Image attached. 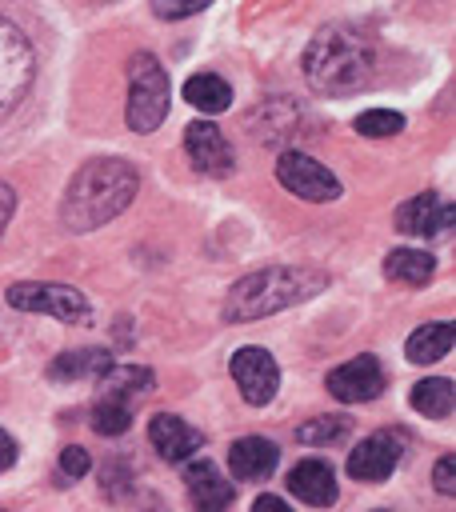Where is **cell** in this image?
Masks as SVG:
<instances>
[{"label":"cell","instance_id":"cell-1","mask_svg":"<svg viewBox=\"0 0 456 512\" xmlns=\"http://www.w3.org/2000/svg\"><path fill=\"white\" fill-rule=\"evenodd\" d=\"M136 188H140V176L128 160H120V156L88 160L64 192L60 220L68 232H92V228L108 224L112 216H120L132 204Z\"/></svg>","mask_w":456,"mask_h":512},{"label":"cell","instance_id":"cell-2","mask_svg":"<svg viewBox=\"0 0 456 512\" xmlns=\"http://www.w3.org/2000/svg\"><path fill=\"white\" fill-rule=\"evenodd\" d=\"M372 72H376V48L360 28L328 24L304 48V76L308 88L320 96L356 92L372 80Z\"/></svg>","mask_w":456,"mask_h":512},{"label":"cell","instance_id":"cell-3","mask_svg":"<svg viewBox=\"0 0 456 512\" xmlns=\"http://www.w3.org/2000/svg\"><path fill=\"white\" fill-rule=\"evenodd\" d=\"M328 288V276L320 268H300V264H276V268H260L248 272L244 280H236L224 296V320L228 324H244V320H260L272 312H284L300 300H312L316 292Z\"/></svg>","mask_w":456,"mask_h":512},{"label":"cell","instance_id":"cell-4","mask_svg":"<svg viewBox=\"0 0 456 512\" xmlns=\"http://www.w3.org/2000/svg\"><path fill=\"white\" fill-rule=\"evenodd\" d=\"M168 116V76L156 64V56L136 52L128 60V128L132 132H156Z\"/></svg>","mask_w":456,"mask_h":512},{"label":"cell","instance_id":"cell-5","mask_svg":"<svg viewBox=\"0 0 456 512\" xmlns=\"http://www.w3.org/2000/svg\"><path fill=\"white\" fill-rule=\"evenodd\" d=\"M36 76V52L28 44V36L0 16V124L20 108V100L28 96Z\"/></svg>","mask_w":456,"mask_h":512},{"label":"cell","instance_id":"cell-6","mask_svg":"<svg viewBox=\"0 0 456 512\" xmlns=\"http://www.w3.org/2000/svg\"><path fill=\"white\" fill-rule=\"evenodd\" d=\"M8 304L20 308V312H44V316L64 320V324H88L92 320V304L76 288H68V284L24 280V284L8 288Z\"/></svg>","mask_w":456,"mask_h":512},{"label":"cell","instance_id":"cell-7","mask_svg":"<svg viewBox=\"0 0 456 512\" xmlns=\"http://www.w3.org/2000/svg\"><path fill=\"white\" fill-rule=\"evenodd\" d=\"M276 180H280L292 196L312 200V204H328V200H336V196L344 192L340 180H336L320 160H312L308 152H280V156H276Z\"/></svg>","mask_w":456,"mask_h":512},{"label":"cell","instance_id":"cell-8","mask_svg":"<svg viewBox=\"0 0 456 512\" xmlns=\"http://www.w3.org/2000/svg\"><path fill=\"white\" fill-rule=\"evenodd\" d=\"M404 436L400 432H392V428H384V432H372L368 440H360L352 452H348V464H344V472L352 476V480H360V484H380V480H388L392 472H396V464H400V456H404Z\"/></svg>","mask_w":456,"mask_h":512},{"label":"cell","instance_id":"cell-9","mask_svg":"<svg viewBox=\"0 0 456 512\" xmlns=\"http://www.w3.org/2000/svg\"><path fill=\"white\" fill-rule=\"evenodd\" d=\"M228 372H232L240 396H244L248 404H256V408H264V404L276 396V388H280V368H276L272 352H264L260 344L236 348L232 360H228Z\"/></svg>","mask_w":456,"mask_h":512},{"label":"cell","instance_id":"cell-10","mask_svg":"<svg viewBox=\"0 0 456 512\" xmlns=\"http://www.w3.org/2000/svg\"><path fill=\"white\" fill-rule=\"evenodd\" d=\"M184 148H188V160L196 164V172H204V176H228L236 168V152L212 120H192L184 128Z\"/></svg>","mask_w":456,"mask_h":512},{"label":"cell","instance_id":"cell-11","mask_svg":"<svg viewBox=\"0 0 456 512\" xmlns=\"http://www.w3.org/2000/svg\"><path fill=\"white\" fill-rule=\"evenodd\" d=\"M328 392L336 396V400H344V404H364V400H372V396H380L384 392V368H380V360L376 356H352V360H344L340 368H332L328 372Z\"/></svg>","mask_w":456,"mask_h":512},{"label":"cell","instance_id":"cell-12","mask_svg":"<svg viewBox=\"0 0 456 512\" xmlns=\"http://www.w3.org/2000/svg\"><path fill=\"white\" fill-rule=\"evenodd\" d=\"M448 224H452V204L440 192H416L396 208V228L408 236H436L448 232Z\"/></svg>","mask_w":456,"mask_h":512},{"label":"cell","instance_id":"cell-13","mask_svg":"<svg viewBox=\"0 0 456 512\" xmlns=\"http://www.w3.org/2000/svg\"><path fill=\"white\" fill-rule=\"evenodd\" d=\"M148 440H152L156 456H160V460H168V464L192 460V456H196V448L204 444V436H200L188 420H180V416H172V412H160V416H152V420H148Z\"/></svg>","mask_w":456,"mask_h":512},{"label":"cell","instance_id":"cell-14","mask_svg":"<svg viewBox=\"0 0 456 512\" xmlns=\"http://www.w3.org/2000/svg\"><path fill=\"white\" fill-rule=\"evenodd\" d=\"M184 488L196 512H228L232 504V484L220 476V468L212 460H192L184 468Z\"/></svg>","mask_w":456,"mask_h":512},{"label":"cell","instance_id":"cell-15","mask_svg":"<svg viewBox=\"0 0 456 512\" xmlns=\"http://www.w3.org/2000/svg\"><path fill=\"white\" fill-rule=\"evenodd\" d=\"M280 464V448L264 436H244L228 448V468L236 480H268Z\"/></svg>","mask_w":456,"mask_h":512},{"label":"cell","instance_id":"cell-16","mask_svg":"<svg viewBox=\"0 0 456 512\" xmlns=\"http://www.w3.org/2000/svg\"><path fill=\"white\" fill-rule=\"evenodd\" d=\"M288 492L308 508H328L336 500V472L324 460H300L288 472Z\"/></svg>","mask_w":456,"mask_h":512},{"label":"cell","instance_id":"cell-17","mask_svg":"<svg viewBox=\"0 0 456 512\" xmlns=\"http://www.w3.org/2000/svg\"><path fill=\"white\" fill-rule=\"evenodd\" d=\"M108 364H112V352H104V348H72V352H60V356L48 364V376L60 380V384L96 380Z\"/></svg>","mask_w":456,"mask_h":512},{"label":"cell","instance_id":"cell-18","mask_svg":"<svg viewBox=\"0 0 456 512\" xmlns=\"http://www.w3.org/2000/svg\"><path fill=\"white\" fill-rule=\"evenodd\" d=\"M100 396H120L132 404V396H148L156 388V376L140 364H108L100 376Z\"/></svg>","mask_w":456,"mask_h":512},{"label":"cell","instance_id":"cell-19","mask_svg":"<svg viewBox=\"0 0 456 512\" xmlns=\"http://www.w3.org/2000/svg\"><path fill=\"white\" fill-rule=\"evenodd\" d=\"M436 272V256L424 248H392L384 256V276L400 284H428Z\"/></svg>","mask_w":456,"mask_h":512},{"label":"cell","instance_id":"cell-20","mask_svg":"<svg viewBox=\"0 0 456 512\" xmlns=\"http://www.w3.org/2000/svg\"><path fill=\"white\" fill-rule=\"evenodd\" d=\"M184 100H188L192 108L216 116V112H224V108L232 104V88H228V80H220V76H212V72H196V76H188V84H184Z\"/></svg>","mask_w":456,"mask_h":512},{"label":"cell","instance_id":"cell-21","mask_svg":"<svg viewBox=\"0 0 456 512\" xmlns=\"http://www.w3.org/2000/svg\"><path fill=\"white\" fill-rule=\"evenodd\" d=\"M452 336H456L452 324H424V328H416V332L408 336L404 352H408L412 364H436L440 356L452 352Z\"/></svg>","mask_w":456,"mask_h":512},{"label":"cell","instance_id":"cell-22","mask_svg":"<svg viewBox=\"0 0 456 512\" xmlns=\"http://www.w3.org/2000/svg\"><path fill=\"white\" fill-rule=\"evenodd\" d=\"M452 404H456L452 380H444V376H424V380L412 384V408H416L420 416L444 420V416H452Z\"/></svg>","mask_w":456,"mask_h":512},{"label":"cell","instance_id":"cell-23","mask_svg":"<svg viewBox=\"0 0 456 512\" xmlns=\"http://www.w3.org/2000/svg\"><path fill=\"white\" fill-rule=\"evenodd\" d=\"M128 424H132V404H128V400H120V396H100V400L92 404V432H100V436H120V432H128Z\"/></svg>","mask_w":456,"mask_h":512},{"label":"cell","instance_id":"cell-24","mask_svg":"<svg viewBox=\"0 0 456 512\" xmlns=\"http://www.w3.org/2000/svg\"><path fill=\"white\" fill-rule=\"evenodd\" d=\"M348 432H352V420L348 416H316V420H308V424L296 428V440L316 448V444H340Z\"/></svg>","mask_w":456,"mask_h":512},{"label":"cell","instance_id":"cell-25","mask_svg":"<svg viewBox=\"0 0 456 512\" xmlns=\"http://www.w3.org/2000/svg\"><path fill=\"white\" fill-rule=\"evenodd\" d=\"M404 128V116L400 112H392V108H372V112H360L356 116V132L360 136H396Z\"/></svg>","mask_w":456,"mask_h":512},{"label":"cell","instance_id":"cell-26","mask_svg":"<svg viewBox=\"0 0 456 512\" xmlns=\"http://www.w3.org/2000/svg\"><path fill=\"white\" fill-rule=\"evenodd\" d=\"M100 492H104L108 500H128V492H132V472H128L124 460H108V464L100 468Z\"/></svg>","mask_w":456,"mask_h":512},{"label":"cell","instance_id":"cell-27","mask_svg":"<svg viewBox=\"0 0 456 512\" xmlns=\"http://www.w3.org/2000/svg\"><path fill=\"white\" fill-rule=\"evenodd\" d=\"M212 0H152V12L160 20H184V16H196L204 12Z\"/></svg>","mask_w":456,"mask_h":512},{"label":"cell","instance_id":"cell-28","mask_svg":"<svg viewBox=\"0 0 456 512\" xmlns=\"http://www.w3.org/2000/svg\"><path fill=\"white\" fill-rule=\"evenodd\" d=\"M88 468H92V456H88V448H80V444H68V448L60 452V472H64V476L80 480Z\"/></svg>","mask_w":456,"mask_h":512},{"label":"cell","instance_id":"cell-29","mask_svg":"<svg viewBox=\"0 0 456 512\" xmlns=\"http://www.w3.org/2000/svg\"><path fill=\"white\" fill-rule=\"evenodd\" d=\"M452 468H456L452 452H444V456L436 460V468H432V484H436L444 496H452V492H456V472H452Z\"/></svg>","mask_w":456,"mask_h":512},{"label":"cell","instance_id":"cell-30","mask_svg":"<svg viewBox=\"0 0 456 512\" xmlns=\"http://www.w3.org/2000/svg\"><path fill=\"white\" fill-rule=\"evenodd\" d=\"M12 212H16V192L0 180V236H4V228H8V220H12Z\"/></svg>","mask_w":456,"mask_h":512},{"label":"cell","instance_id":"cell-31","mask_svg":"<svg viewBox=\"0 0 456 512\" xmlns=\"http://www.w3.org/2000/svg\"><path fill=\"white\" fill-rule=\"evenodd\" d=\"M12 464H16V440L0 428V472H8Z\"/></svg>","mask_w":456,"mask_h":512},{"label":"cell","instance_id":"cell-32","mask_svg":"<svg viewBox=\"0 0 456 512\" xmlns=\"http://www.w3.org/2000/svg\"><path fill=\"white\" fill-rule=\"evenodd\" d=\"M252 512H292L280 496H256V504H252Z\"/></svg>","mask_w":456,"mask_h":512},{"label":"cell","instance_id":"cell-33","mask_svg":"<svg viewBox=\"0 0 456 512\" xmlns=\"http://www.w3.org/2000/svg\"><path fill=\"white\" fill-rule=\"evenodd\" d=\"M136 512H164V504H160L156 496H144V500L136 504Z\"/></svg>","mask_w":456,"mask_h":512},{"label":"cell","instance_id":"cell-34","mask_svg":"<svg viewBox=\"0 0 456 512\" xmlns=\"http://www.w3.org/2000/svg\"><path fill=\"white\" fill-rule=\"evenodd\" d=\"M376 512H392V508H376Z\"/></svg>","mask_w":456,"mask_h":512}]
</instances>
